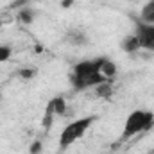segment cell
Returning <instances> with one entry per match:
<instances>
[{
  "label": "cell",
  "instance_id": "1",
  "mask_svg": "<svg viewBox=\"0 0 154 154\" xmlns=\"http://www.w3.org/2000/svg\"><path fill=\"white\" fill-rule=\"evenodd\" d=\"M102 59L104 57L86 59V61H81L74 66V72L70 75V82H72L75 91H82V90L91 88V86H99V84L108 81V77H104L100 74Z\"/></svg>",
  "mask_w": 154,
  "mask_h": 154
},
{
  "label": "cell",
  "instance_id": "2",
  "mask_svg": "<svg viewBox=\"0 0 154 154\" xmlns=\"http://www.w3.org/2000/svg\"><path fill=\"white\" fill-rule=\"evenodd\" d=\"M154 127V113L152 111H142V109H134L133 113H129L125 125H124V133H122V142L133 138L134 134L151 131Z\"/></svg>",
  "mask_w": 154,
  "mask_h": 154
},
{
  "label": "cell",
  "instance_id": "3",
  "mask_svg": "<svg viewBox=\"0 0 154 154\" xmlns=\"http://www.w3.org/2000/svg\"><path fill=\"white\" fill-rule=\"evenodd\" d=\"M97 120V115L91 116H82V118H77V120H72L59 134V149L65 151L68 149L72 143H75L79 138L84 136V133L93 125V122Z\"/></svg>",
  "mask_w": 154,
  "mask_h": 154
},
{
  "label": "cell",
  "instance_id": "4",
  "mask_svg": "<svg viewBox=\"0 0 154 154\" xmlns=\"http://www.w3.org/2000/svg\"><path fill=\"white\" fill-rule=\"evenodd\" d=\"M134 34L140 41V47L145 50H154V23H147L140 18H133Z\"/></svg>",
  "mask_w": 154,
  "mask_h": 154
},
{
  "label": "cell",
  "instance_id": "5",
  "mask_svg": "<svg viewBox=\"0 0 154 154\" xmlns=\"http://www.w3.org/2000/svg\"><path fill=\"white\" fill-rule=\"evenodd\" d=\"M66 113V102H65V99L63 97H54V99H50L48 100V104H47V108H45V115H63L65 116Z\"/></svg>",
  "mask_w": 154,
  "mask_h": 154
},
{
  "label": "cell",
  "instance_id": "6",
  "mask_svg": "<svg viewBox=\"0 0 154 154\" xmlns=\"http://www.w3.org/2000/svg\"><path fill=\"white\" fill-rule=\"evenodd\" d=\"M120 47H122V50L127 52V54H134V52H138V50L142 48V47H140V41L136 38V34H127L125 38L122 39Z\"/></svg>",
  "mask_w": 154,
  "mask_h": 154
},
{
  "label": "cell",
  "instance_id": "7",
  "mask_svg": "<svg viewBox=\"0 0 154 154\" xmlns=\"http://www.w3.org/2000/svg\"><path fill=\"white\" fill-rule=\"evenodd\" d=\"M66 41H68L70 45L81 47V45H86V43H88V34H86L84 31H81V29H72V31L66 32Z\"/></svg>",
  "mask_w": 154,
  "mask_h": 154
},
{
  "label": "cell",
  "instance_id": "8",
  "mask_svg": "<svg viewBox=\"0 0 154 154\" xmlns=\"http://www.w3.org/2000/svg\"><path fill=\"white\" fill-rule=\"evenodd\" d=\"M113 81H115V79H108L106 82L95 86V95H97L99 99H111L113 93H115V91H113Z\"/></svg>",
  "mask_w": 154,
  "mask_h": 154
},
{
  "label": "cell",
  "instance_id": "9",
  "mask_svg": "<svg viewBox=\"0 0 154 154\" xmlns=\"http://www.w3.org/2000/svg\"><path fill=\"white\" fill-rule=\"evenodd\" d=\"M16 18H18V22H20V23H23V25H31V23L34 22V18H36V11H34L31 5L22 7V9H18Z\"/></svg>",
  "mask_w": 154,
  "mask_h": 154
},
{
  "label": "cell",
  "instance_id": "10",
  "mask_svg": "<svg viewBox=\"0 0 154 154\" xmlns=\"http://www.w3.org/2000/svg\"><path fill=\"white\" fill-rule=\"evenodd\" d=\"M100 74L108 79H115L116 75V65L111 61V59H102V65H100Z\"/></svg>",
  "mask_w": 154,
  "mask_h": 154
},
{
  "label": "cell",
  "instance_id": "11",
  "mask_svg": "<svg viewBox=\"0 0 154 154\" xmlns=\"http://www.w3.org/2000/svg\"><path fill=\"white\" fill-rule=\"evenodd\" d=\"M140 20L147 22V23H154V0H149L142 11H140Z\"/></svg>",
  "mask_w": 154,
  "mask_h": 154
},
{
  "label": "cell",
  "instance_id": "12",
  "mask_svg": "<svg viewBox=\"0 0 154 154\" xmlns=\"http://www.w3.org/2000/svg\"><path fill=\"white\" fill-rule=\"evenodd\" d=\"M11 54H13V48L9 45H0V63L7 61L11 57Z\"/></svg>",
  "mask_w": 154,
  "mask_h": 154
},
{
  "label": "cell",
  "instance_id": "13",
  "mask_svg": "<svg viewBox=\"0 0 154 154\" xmlns=\"http://www.w3.org/2000/svg\"><path fill=\"white\" fill-rule=\"evenodd\" d=\"M36 74H38V70H36V68H20V72H18V75L22 77V79H25V81L32 79Z\"/></svg>",
  "mask_w": 154,
  "mask_h": 154
},
{
  "label": "cell",
  "instance_id": "14",
  "mask_svg": "<svg viewBox=\"0 0 154 154\" xmlns=\"http://www.w3.org/2000/svg\"><path fill=\"white\" fill-rule=\"evenodd\" d=\"M41 151H43L41 140H34V142L31 143V147H29V154H41Z\"/></svg>",
  "mask_w": 154,
  "mask_h": 154
},
{
  "label": "cell",
  "instance_id": "15",
  "mask_svg": "<svg viewBox=\"0 0 154 154\" xmlns=\"http://www.w3.org/2000/svg\"><path fill=\"white\" fill-rule=\"evenodd\" d=\"M52 122H54V116L52 115H43V120H41L43 129H50L52 127Z\"/></svg>",
  "mask_w": 154,
  "mask_h": 154
},
{
  "label": "cell",
  "instance_id": "16",
  "mask_svg": "<svg viewBox=\"0 0 154 154\" xmlns=\"http://www.w3.org/2000/svg\"><path fill=\"white\" fill-rule=\"evenodd\" d=\"M29 4H31V0H13V2H11V7L22 9V7H27Z\"/></svg>",
  "mask_w": 154,
  "mask_h": 154
},
{
  "label": "cell",
  "instance_id": "17",
  "mask_svg": "<svg viewBox=\"0 0 154 154\" xmlns=\"http://www.w3.org/2000/svg\"><path fill=\"white\" fill-rule=\"evenodd\" d=\"M72 4H74V0H61V5L63 7H70Z\"/></svg>",
  "mask_w": 154,
  "mask_h": 154
}]
</instances>
